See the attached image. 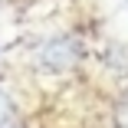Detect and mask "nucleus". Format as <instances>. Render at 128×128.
<instances>
[{
	"label": "nucleus",
	"instance_id": "obj_3",
	"mask_svg": "<svg viewBox=\"0 0 128 128\" xmlns=\"http://www.w3.org/2000/svg\"><path fill=\"white\" fill-rule=\"evenodd\" d=\"M112 122L115 128H128V92L122 98H115V105H112Z\"/></svg>",
	"mask_w": 128,
	"mask_h": 128
},
{
	"label": "nucleus",
	"instance_id": "obj_2",
	"mask_svg": "<svg viewBox=\"0 0 128 128\" xmlns=\"http://www.w3.org/2000/svg\"><path fill=\"white\" fill-rule=\"evenodd\" d=\"M13 115H16V105H13V98L0 89V128H10L13 125Z\"/></svg>",
	"mask_w": 128,
	"mask_h": 128
},
{
	"label": "nucleus",
	"instance_id": "obj_1",
	"mask_svg": "<svg viewBox=\"0 0 128 128\" xmlns=\"http://www.w3.org/2000/svg\"><path fill=\"white\" fill-rule=\"evenodd\" d=\"M33 62L43 72H69L82 62V43L76 36H53L33 53Z\"/></svg>",
	"mask_w": 128,
	"mask_h": 128
},
{
	"label": "nucleus",
	"instance_id": "obj_4",
	"mask_svg": "<svg viewBox=\"0 0 128 128\" xmlns=\"http://www.w3.org/2000/svg\"><path fill=\"white\" fill-rule=\"evenodd\" d=\"M0 4H4V0H0Z\"/></svg>",
	"mask_w": 128,
	"mask_h": 128
}]
</instances>
